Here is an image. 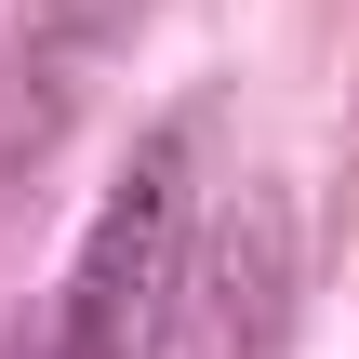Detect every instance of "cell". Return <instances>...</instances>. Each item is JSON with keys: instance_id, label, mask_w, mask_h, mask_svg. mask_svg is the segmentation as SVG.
Listing matches in <instances>:
<instances>
[{"instance_id": "cell-3", "label": "cell", "mask_w": 359, "mask_h": 359, "mask_svg": "<svg viewBox=\"0 0 359 359\" xmlns=\"http://www.w3.org/2000/svg\"><path fill=\"white\" fill-rule=\"evenodd\" d=\"M0 359H93V346L67 333V306H27V320H13V346H0Z\"/></svg>"}, {"instance_id": "cell-1", "label": "cell", "mask_w": 359, "mask_h": 359, "mask_svg": "<svg viewBox=\"0 0 359 359\" xmlns=\"http://www.w3.org/2000/svg\"><path fill=\"white\" fill-rule=\"evenodd\" d=\"M187 293V147H133V173L107 187L93 240H80V280H67V333L93 359H147L160 320Z\"/></svg>"}, {"instance_id": "cell-2", "label": "cell", "mask_w": 359, "mask_h": 359, "mask_svg": "<svg viewBox=\"0 0 359 359\" xmlns=\"http://www.w3.org/2000/svg\"><path fill=\"white\" fill-rule=\"evenodd\" d=\"M187 266H200V359H253L266 333H280L293 253H280V200H266V187H240V200L187 240Z\"/></svg>"}]
</instances>
